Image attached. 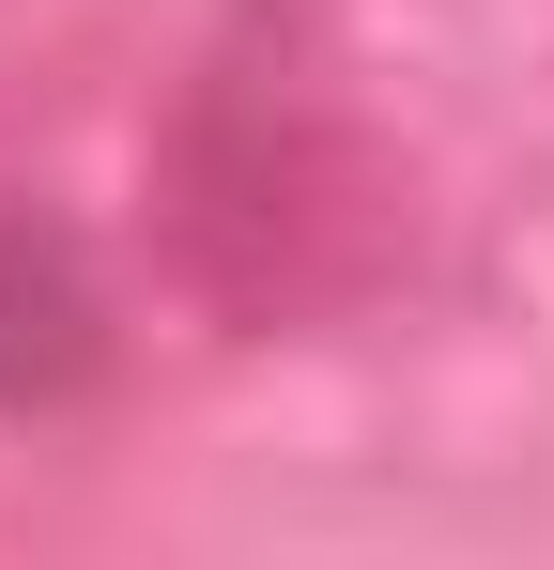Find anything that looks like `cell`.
<instances>
[{
	"label": "cell",
	"mask_w": 554,
	"mask_h": 570,
	"mask_svg": "<svg viewBox=\"0 0 554 570\" xmlns=\"http://www.w3.org/2000/svg\"><path fill=\"white\" fill-rule=\"evenodd\" d=\"M92 371V293L78 263L31 232V216H0V401H62Z\"/></svg>",
	"instance_id": "6da1fadb"
}]
</instances>
